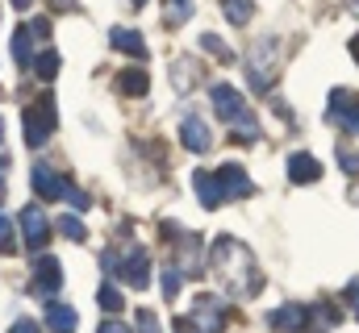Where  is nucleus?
I'll list each match as a JSON object with an SVG mask.
<instances>
[{"instance_id": "11", "label": "nucleus", "mask_w": 359, "mask_h": 333, "mask_svg": "<svg viewBox=\"0 0 359 333\" xmlns=\"http://www.w3.org/2000/svg\"><path fill=\"white\" fill-rule=\"evenodd\" d=\"M29 183H34V192H38L42 200H63V196H67V187H72V183H67L63 175H55L50 166H34Z\"/></svg>"}, {"instance_id": "13", "label": "nucleus", "mask_w": 359, "mask_h": 333, "mask_svg": "<svg viewBox=\"0 0 359 333\" xmlns=\"http://www.w3.org/2000/svg\"><path fill=\"white\" fill-rule=\"evenodd\" d=\"M180 142H184V150H192V155H205V150L213 146V134H209V125H205V121L188 117V121L180 125Z\"/></svg>"}, {"instance_id": "22", "label": "nucleus", "mask_w": 359, "mask_h": 333, "mask_svg": "<svg viewBox=\"0 0 359 333\" xmlns=\"http://www.w3.org/2000/svg\"><path fill=\"white\" fill-rule=\"evenodd\" d=\"M201 50H209V55H213V59H222V63H230V59H234V50H230L217 34H201Z\"/></svg>"}, {"instance_id": "42", "label": "nucleus", "mask_w": 359, "mask_h": 333, "mask_svg": "<svg viewBox=\"0 0 359 333\" xmlns=\"http://www.w3.org/2000/svg\"><path fill=\"white\" fill-rule=\"evenodd\" d=\"M130 4H147V0H130Z\"/></svg>"}, {"instance_id": "41", "label": "nucleus", "mask_w": 359, "mask_h": 333, "mask_svg": "<svg viewBox=\"0 0 359 333\" xmlns=\"http://www.w3.org/2000/svg\"><path fill=\"white\" fill-rule=\"evenodd\" d=\"M0 138H4V117H0Z\"/></svg>"}, {"instance_id": "39", "label": "nucleus", "mask_w": 359, "mask_h": 333, "mask_svg": "<svg viewBox=\"0 0 359 333\" xmlns=\"http://www.w3.org/2000/svg\"><path fill=\"white\" fill-rule=\"evenodd\" d=\"M347 8H351V13H359V0H347Z\"/></svg>"}, {"instance_id": "15", "label": "nucleus", "mask_w": 359, "mask_h": 333, "mask_svg": "<svg viewBox=\"0 0 359 333\" xmlns=\"http://www.w3.org/2000/svg\"><path fill=\"white\" fill-rule=\"evenodd\" d=\"M76 309L63 300H46V330L50 333H76Z\"/></svg>"}, {"instance_id": "33", "label": "nucleus", "mask_w": 359, "mask_h": 333, "mask_svg": "<svg viewBox=\"0 0 359 333\" xmlns=\"http://www.w3.org/2000/svg\"><path fill=\"white\" fill-rule=\"evenodd\" d=\"M29 25H34L38 38H50V17H38V21H29Z\"/></svg>"}, {"instance_id": "25", "label": "nucleus", "mask_w": 359, "mask_h": 333, "mask_svg": "<svg viewBox=\"0 0 359 333\" xmlns=\"http://www.w3.org/2000/svg\"><path fill=\"white\" fill-rule=\"evenodd\" d=\"M34 71H38V80H55L59 76V50H46L42 59H34Z\"/></svg>"}, {"instance_id": "6", "label": "nucleus", "mask_w": 359, "mask_h": 333, "mask_svg": "<svg viewBox=\"0 0 359 333\" xmlns=\"http://www.w3.org/2000/svg\"><path fill=\"white\" fill-rule=\"evenodd\" d=\"M117 275H121L130 288H138V292H142V288L151 283V254H147L142 246H134L121 262H117Z\"/></svg>"}, {"instance_id": "35", "label": "nucleus", "mask_w": 359, "mask_h": 333, "mask_svg": "<svg viewBox=\"0 0 359 333\" xmlns=\"http://www.w3.org/2000/svg\"><path fill=\"white\" fill-rule=\"evenodd\" d=\"M100 333H130L121 321H100Z\"/></svg>"}, {"instance_id": "14", "label": "nucleus", "mask_w": 359, "mask_h": 333, "mask_svg": "<svg viewBox=\"0 0 359 333\" xmlns=\"http://www.w3.org/2000/svg\"><path fill=\"white\" fill-rule=\"evenodd\" d=\"M192 309H196V325H201V330L222 333V300H217V296H205V292H201V296L192 300Z\"/></svg>"}, {"instance_id": "12", "label": "nucleus", "mask_w": 359, "mask_h": 333, "mask_svg": "<svg viewBox=\"0 0 359 333\" xmlns=\"http://www.w3.org/2000/svg\"><path fill=\"white\" fill-rule=\"evenodd\" d=\"M192 187H196V196H201V204L205 208H217V204H226V192H222V179H217V171H196L192 175Z\"/></svg>"}, {"instance_id": "3", "label": "nucleus", "mask_w": 359, "mask_h": 333, "mask_svg": "<svg viewBox=\"0 0 359 333\" xmlns=\"http://www.w3.org/2000/svg\"><path fill=\"white\" fill-rule=\"evenodd\" d=\"M25 142L38 150L50 134H55V125H59V108H55V96H38V104H29L25 108Z\"/></svg>"}, {"instance_id": "32", "label": "nucleus", "mask_w": 359, "mask_h": 333, "mask_svg": "<svg viewBox=\"0 0 359 333\" xmlns=\"http://www.w3.org/2000/svg\"><path fill=\"white\" fill-rule=\"evenodd\" d=\"M172 333H205V330H201L196 321H188V317H176V321H172Z\"/></svg>"}, {"instance_id": "5", "label": "nucleus", "mask_w": 359, "mask_h": 333, "mask_svg": "<svg viewBox=\"0 0 359 333\" xmlns=\"http://www.w3.org/2000/svg\"><path fill=\"white\" fill-rule=\"evenodd\" d=\"M17 225H21V238H25V246L38 250L50 242V221H46V213L38 208V204H29V208H21V217H17Z\"/></svg>"}, {"instance_id": "7", "label": "nucleus", "mask_w": 359, "mask_h": 333, "mask_svg": "<svg viewBox=\"0 0 359 333\" xmlns=\"http://www.w3.org/2000/svg\"><path fill=\"white\" fill-rule=\"evenodd\" d=\"M59 288H63V262L50 258V254H42V258L34 262V292H38V296H55Z\"/></svg>"}, {"instance_id": "16", "label": "nucleus", "mask_w": 359, "mask_h": 333, "mask_svg": "<svg viewBox=\"0 0 359 333\" xmlns=\"http://www.w3.org/2000/svg\"><path fill=\"white\" fill-rule=\"evenodd\" d=\"M109 42H113V50H121V55H130V59H147L142 34H134V29H126V25H117V29L109 34Z\"/></svg>"}, {"instance_id": "18", "label": "nucleus", "mask_w": 359, "mask_h": 333, "mask_svg": "<svg viewBox=\"0 0 359 333\" xmlns=\"http://www.w3.org/2000/svg\"><path fill=\"white\" fill-rule=\"evenodd\" d=\"M34 25H17L13 29V59L21 63V67H34Z\"/></svg>"}, {"instance_id": "30", "label": "nucleus", "mask_w": 359, "mask_h": 333, "mask_svg": "<svg viewBox=\"0 0 359 333\" xmlns=\"http://www.w3.org/2000/svg\"><path fill=\"white\" fill-rule=\"evenodd\" d=\"M63 200H67L72 208H80V213H84V208L92 204V200H88V192H80V187H67V196H63Z\"/></svg>"}, {"instance_id": "8", "label": "nucleus", "mask_w": 359, "mask_h": 333, "mask_svg": "<svg viewBox=\"0 0 359 333\" xmlns=\"http://www.w3.org/2000/svg\"><path fill=\"white\" fill-rule=\"evenodd\" d=\"M330 121H339L351 138H359V96L334 92V96H330Z\"/></svg>"}, {"instance_id": "34", "label": "nucleus", "mask_w": 359, "mask_h": 333, "mask_svg": "<svg viewBox=\"0 0 359 333\" xmlns=\"http://www.w3.org/2000/svg\"><path fill=\"white\" fill-rule=\"evenodd\" d=\"M13 333H38V325L29 317H21V321H13Z\"/></svg>"}, {"instance_id": "1", "label": "nucleus", "mask_w": 359, "mask_h": 333, "mask_svg": "<svg viewBox=\"0 0 359 333\" xmlns=\"http://www.w3.org/2000/svg\"><path fill=\"white\" fill-rule=\"evenodd\" d=\"M209 271H213V279H217L230 296H238V300H251V296L264 288V275H259L251 250L243 246L238 238H230V234L213 238V246H209Z\"/></svg>"}, {"instance_id": "38", "label": "nucleus", "mask_w": 359, "mask_h": 333, "mask_svg": "<svg viewBox=\"0 0 359 333\" xmlns=\"http://www.w3.org/2000/svg\"><path fill=\"white\" fill-rule=\"evenodd\" d=\"M50 4H55V8H67V4H72V0H50Z\"/></svg>"}, {"instance_id": "29", "label": "nucleus", "mask_w": 359, "mask_h": 333, "mask_svg": "<svg viewBox=\"0 0 359 333\" xmlns=\"http://www.w3.org/2000/svg\"><path fill=\"white\" fill-rule=\"evenodd\" d=\"M134 333H159V317L151 309H138V321H134Z\"/></svg>"}, {"instance_id": "19", "label": "nucleus", "mask_w": 359, "mask_h": 333, "mask_svg": "<svg viewBox=\"0 0 359 333\" xmlns=\"http://www.w3.org/2000/svg\"><path fill=\"white\" fill-rule=\"evenodd\" d=\"M147 87H151V80H147L142 67H126L117 76V92H126V96H147Z\"/></svg>"}, {"instance_id": "20", "label": "nucleus", "mask_w": 359, "mask_h": 333, "mask_svg": "<svg viewBox=\"0 0 359 333\" xmlns=\"http://www.w3.org/2000/svg\"><path fill=\"white\" fill-rule=\"evenodd\" d=\"M222 8H226V17H230L234 25H247V21L255 17V4H251V0H222Z\"/></svg>"}, {"instance_id": "37", "label": "nucleus", "mask_w": 359, "mask_h": 333, "mask_svg": "<svg viewBox=\"0 0 359 333\" xmlns=\"http://www.w3.org/2000/svg\"><path fill=\"white\" fill-rule=\"evenodd\" d=\"M8 4H13V8H21V13H25V8H29V4H34V0H8Z\"/></svg>"}, {"instance_id": "27", "label": "nucleus", "mask_w": 359, "mask_h": 333, "mask_svg": "<svg viewBox=\"0 0 359 333\" xmlns=\"http://www.w3.org/2000/svg\"><path fill=\"white\" fill-rule=\"evenodd\" d=\"M192 17V0H168V25H184Z\"/></svg>"}, {"instance_id": "2", "label": "nucleus", "mask_w": 359, "mask_h": 333, "mask_svg": "<svg viewBox=\"0 0 359 333\" xmlns=\"http://www.w3.org/2000/svg\"><path fill=\"white\" fill-rule=\"evenodd\" d=\"M213 113L230 125V129H238L234 138H243V142H255L259 138V121H255V113L247 108V100L238 96V87L234 83H213Z\"/></svg>"}, {"instance_id": "17", "label": "nucleus", "mask_w": 359, "mask_h": 333, "mask_svg": "<svg viewBox=\"0 0 359 333\" xmlns=\"http://www.w3.org/2000/svg\"><path fill=\"white\" fill-rule=\"evenodd\" d=\"M288 179L292 183H318L322 179V166H318L313 155H292L288 159Z\"/></svg>"}, {"instance_id": "9", "label": "nucleus", "mask_w": 359, "mask_h": 333, "mask_svg": "<svg viewBox=\"0 0 359 333\" xmlns=\"http://www.w3.org/2000/svg\"><path fill=\"white\" fill-rule=\"evenodd\" d=\"M268 325L276 333H301L309 325V309H305V304H284V309L268 313Z\"/></svg>"}, {"instance_id": "36", "label": "nucleus", "mask_w": 359, "mask_h": 333, "mask_svg": "<svg viewBox=\"0 0 359 333\" xmlns=\"http://www.w3.org/2000/svg\"><path fill=\"white\" fill-rule=\"evenodd\" d=\"M4 171H8V155L0 159V200H4Z\"/></svg>"}, {"instance_id": "4", "label": "nucleus", "mask_w": 359, "mask_h": 333, "mask_svg": "<svg viewBox=\"0 0 359 333\" xmlns=\"http://www.w3.org/2000/svg\"><path fill=\"white\" fill-rule=\"evenodd\" d=\"M247 80L255 92H268L271 80H276V42L271 38H259V46L247 55Z\"/></svg>"}, {"instance_id": "21", "label": "nucleus", "mask_w": 359, "mask_h": 333, "mask_svg": "<svg viewBox=\"0 0 359 333\" xmlns=\"http://www.w3.org/2000/svg\"><path fill=\"white\" fill-rule=\"evenodd\" d=\"M55 229H59L63 238H72V242H88L84 221H80V217H72V213H67V217H59V225H55Z\"/></svg>"}, {"instance_id": "26", "label": "nucleus", "mask_w": 359, "mask_h": 333, "mask_svg": "<svg viewBox=\"0 0 359 333\" xmlns=\"http://www.w3.org/2000/svg\"><path fill=\"white\" fill-rule=\"evenodd\" d=\"M192 80H196L192 63H188V59H180L176 67H172V83H176V92H188V87H192Z\"/></svg>"}, {"instance_id": "28", "label": "nucleus", "mask_w": 359, "mask_h": 333, "mask_svg": "<svg viewBox=\"0 0 359 333\" xmlns=\"http://www.w3.org/2000/svg\"><path fill=\"white\" fill-rule=\"evenodd\" d=\"M13 250H17V225L0 217V254H13Z\"/></svg>"}, {"instance_id": "24", "label": "nucleus", "mask_w": 359, "mask_h": 333, "mask_svg": "<svg viewBox=\"0 0 359 333\" xmlns=\"http://www.w3.org/2000/svg\"><path fill=\"white\" fill-rule=\"evenodd\" d=\"M180 288H184V271H180L176 262H168V267H163V296H168V300H176Z\"/></svg>"}, {"instance_id": "40", "label": "nucleus", "mask_w": 359, "mask_h": 333, "mask_svg": "<svg viewBox=\"0 0 359 333\" xmlns=\"http://www.w3.org/2000/svg\"><path fill=\"white\" fill-rule=\"evenodd\" d=\"M351 55H355V59H359V38H355V42H351Z\"/></svg>"}, {"instance_id": "31", "label": "nucleus", "mask_w": 359, "mask_h": 333, "mask_svg": "<svg viewBox=\"0 0 359 333\" xmlns=\"http://www.w3.org/2000/svg\"><path fill=\"white\" fill-rule=\"evenodd\" d=\"M339 166H343V171H351V175H359V155H355V150H339Z\"/></svg>"}, {"instance_id": "10", "label": "nucleus", "mask_w": 359, "mask_h": 333, "mask_svg": "<svg viewBox=\"0 0 359 333\" xmlns=\"http://www.w3.org/2000/svg\"><path fill=\"white\" fill-rule=\"evenodd\" d=\"M217 179H222V192H226V200H238V196H251V192H255L251 175H247L238 163H222Z\"/></svg>"}, {"instance_id": "23", "label": "nucleus", "mask_w": 359, "mask_h": 333, "mask_svg": "<svg viewBox=\"0 0 359 333\" xmlns=\"http://www.w3.org/2000/svg\"><path fill=\"white\" fill-rule=\"evenodd\" d=\"M96 300H100V309H104L109 317H113V313H121V304H126V300H121V292H117L113 283H100V292H96Z\"/></svg>"}]
</instances>
